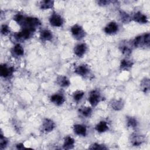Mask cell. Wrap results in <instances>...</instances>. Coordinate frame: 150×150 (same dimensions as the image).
Here are the masks:
<instances>
[{
	"label": "cell",
	"instance_id": "1",
	"mask_svg": "<svg viewBox=\"0 0 150 150\" xmlns=\"http://www.w3.org/2000/svg\"><path fill=\"white\" fill-rule=\"evenodd\" d=\"M149 43L150 36L149 33L145 34L143 36H137L134 40V45L135 47H141L142 46L149 47Z\"/></svg>",
	"mask_w": 150,
	"mask_h": 150
},
{
	"label": "cell",
	"instance_id": "2",
	"mask_svg": "<svg viewBox=\"0 0 150 150\" xmlns=\"http://www.w3.org/2000/svg\"><path fill=\"white\" fill-rule=\"evenodd\" d=\"M49 22L50 24L56 27H59L62 25L63 23V20L62 18L57 13H53L49 19Z\"/></svg>",
	"mask_w": 150,
	"mask_h": 150
},
{
	"label": "cell",
	"instance_id": "3",
	"mask_svg": "<svg viewBox=\"0 0 150 150\" xmlns=\"http://www.w3.org/2000/svg\"><path fill=\"white\" fill-rule=\"evenodd\" d=\"M71 32L73 35L75 37V38L77 39H80L83 38L84 36V32L82 28L77 25H74L71 28Z\"/></svg>",
	"mask_w": 150,
	"mask_h": 150
},
{
	"label": "cell",
	"instance_id": "4",
	"mask_svg": "<svg viewBox=\"0 0 150 150\" xmlns=\"http://www.w3.org/2000/svg\"><path fill=\"white\" fill-rule=\"evenodd\" d=\"M100 100V95L98 91L97 90L93 91L90 93L89 97H88V101L91 105L96 106Z\"/></svg>",
	"mask_w": 150,
	"mask_h": 150
},
{
	"label": "cell",
	"instance_id": "5",
	"mask_svg": "<svg viewBox=\"0 0 150 150\" xmlns=\"http://www.w3.org/2000/svg\"><path fill=\"white\" fill-rule=\"evenodd\" d=\"M32 32H33L32 30H31L29 29L25 28L22 31H21V32L18 33L17 34H16L15 37H16V39H19V40H21V39H22V40L27 39L30 37V34Z\"/></svg>",
	"mask_w": 150,
	"mask_h": 150
},
{
	"label": "cell",
	"instance_id": "6",
	"mask_svg": "<svg viewBox=\"0 0 150 150\" xmlns=\"http://www.w3.org/2000/svg\"><path fill=\"white\" fill-rule=\"evenodd\" d=\"M13 72L12 67H8L5 64H2L0 67L1 76L4 77H6L11 76Z\"/></svg>",
	"mask_w": 150,
	"mask_h": 150
},
{
	"label": "cell",
	"instance_id": "7",
	"mask_svg": "<svg viewBox=\"0 0 150 150\" xmlns=\"http://www.w3.org/2000/svg\"><path fill=\"white\" fill-rule=\"evenodd\" d=\"M118 29V26L115 22H111L109 23L104 28V31L106 33L112 34L115 33Z\"/></svg>",
	"mask_w": 150,
	"mask_h": 150
},
{
	"label": "cell",
	"instance_id": "8",
	"mask_svg": "<svg viewBox=\"0 0 150 150\" xmlns=\"http://www.w3.org/2000/svg\"><path fill=\"white\" fill-rule=\"evenodd\" d=\"M87 49V46L85 44L81 43L77 45L74 48V53L79 57H81L84 55Z\"/></svg>",
	"mask_w": 150,
	"mask_h": 150
},
{
	"label": "cell",
	"instance_id": "9",
	"mask_svg": "<svg viewBox=\"0 0 150 150\" xmlns=\"http://www.w3.org/2000/svg\"><path fill=\"white\" fill-rule=\"evenodd\" d=\"M43 129L45 132H50L54 128V123L49 119H45L43 123Z\"/></svg>",
	"mask_w": 150,
	"mask_h": 150
},
{
	"label": "cell",
	"instance_id": "10",
	"mask_svg": "<svg viewBox=\"0 0 150 150\" xmlns=\"http://www.w3.org/2000/svg\"><path fill=\"white\" fill-rule=\"evenodd\" d=\"M133 19L135 22H137L140 23H146L148 22V19L146 15L142 14L139 12L136 13L134 15L133 17Z\"/></svg>",
	"mask_w": 150,
	"mask_h": 150
},
{
	"label": "cell",
	"instance_id": "11",
	"mask_svg": "<svg viewBox=\"0 0 150 150\" xmlns=\"http://www.w3.org/2000/svg\"><path fill=\"white\" fill-rule=\"evenodd\" d=\"M74 131L76 134L79 135L85 136L86 135L87 129L85 126L80 124H77L74 126Z\"/></svg>",
	"mask_w": 150,
	"mask_h": 150
},
{
	"label": "cell",
	"instance_id": "12",
	"mask_svg": "<svg viewBox=\"0 0 150 150\" xmlns=\"http://www.w3.org/2000/svg\"><path fill=\"white\" fill-rule=\"evenodd\" d=\"M50 100L52 103L55 104L56 105H60L62 104L64 101V97L60 94H54L51 96Z\"/></svg>",
	"mask_w": 150,
	"mask_h": 150
},
{
	"label": "cell",
	"instance_id": "13",
	"mask_svg": "<svg viewBox=\"0 0 150 150\" xmlns=\"http://www.w3.org/2000/svg\"><path fill=\"white\" fill-rule=\"evenodd\" d=\"M74 144V140L71 137L68 136L66 137L63 144V148L66 149H70L73 148Z\"/></svg>",
	"mask_w": 150,
	"mask_h": 150
},
{
	"label": "cell",
	"instance_id": "14",
	"mask_svg": "<svg viewBox=\"0 0 150 150\" xmlns=\"http://www.w3.org/2000/svg\"><path fill=\"white\" fill-rule=\"evenodd\" d=\"M40 37L43 40H50L52 39L53 35L50 30L47 29H45L40 32Z\"/></svg>",
	"mask_w": 150,
	"mask_h": 150
},
{
	"label": "cell",
	"instance_id": "15",
	"mask_svg": "<svg viewBox=\"0 0 150 150\" xmlns=\"http://www.w3.org/2000/svg\"><path fill=\"white\" fill-rule=\"evenodd\" d=\"M88 71H89L87 67L86 66L81 65L78 66L76 69L75 73L80 76H84L88 73Z\"/></svg>",
	"mask_w": 150,
	"mask_h": 150
},
{
	"label": "cell",
	"instance_id": "16",
	"mask_svg": "<svg viewBox=\"0 0 150 150\" xmlns=\"http://www.w3.org/2000/svg\"><path fill=\"white\" fill-rule=\"evenodd\" d=\"M108 129V125L105 121H100L96 127V129L99 132H103Z\"/></svg>",
	"mask_w": 150,
	"mask_h": 150
},
{
	"label": "cell",
	"instance_id": "17",
	"mask_svg": "<svg viewBox=\"0 0 150 150\" xmlns=\"http://www.w3.org/2000/svg\"><path fill=\"white\" fill-rule=\"evenodd\" d=\"M57 82L62 87H67L70 84V81L69 79L66 77L62 76L57 77Z\"/></svg>",
	"mask_w": 150,
	"mask_h": 150
},
{
	"label": "cell",
	"instance_id": "18",
	"mask_svg": "<svg viewBox=\"0 0 150 150\" xmlns=\"http://www.w3.org/2000/svg\"><path fill=\"white\" fill-rule=\"evenodd\" d=\"M54 2L52 1H43L40 2V8L43 9H47L51 8L53 6Z\"/></svg>",
	"mask_w": 150,
	"mask_h": 150
},
{
	"label": "cell",
	"instance_id": "19",
	"mask_svg": "<svg viewBox=\"0 0 150 150\" xmlns=\"http://www.w3.org/2000/svg\"><path fill=\"white\" fill-rule=\"evenodd\" d=\"M144 141V138L141 135H134L132 138V144L135 146L139 145Z\"/></svg>",
	"mask_w": 150,
	"mask_h": 150
},
{
	"label": "cell",
	"instance_id": "20",
	"mask_svg": "<svg viewBox=\"0 0 150 150\" xmlns=\"http://www.w3.org/2000/svg\"><path fill=\"white\" fill-rule=\"evenodd\" d=\"M111 106L115 110H120L123 107V103L121 100H115L111 103Z\"/></svg>",
	"mask_w": 150,
	"mask_h": 150
},
{
	"label": "cell",
	"instance_id": "21",
	"mask_svg": "<svg viewBox=\"0 0 150 150\" xmlns=\"http://www.w3.org/2000/svg\"><path fill=\"white\" fill-rule=\"evenodd\" d=\"M13 51L14 53L17 56L23 55V52H24L23 47L19 44H17L14 46V47L13 49Z\"/></svg>",
	"mask_w": 150,
	"mask_h": 150
},
{
	"label": "cell",
	"instance_id": "22",
	"mask_svg": "<svg viewBox=\"0 0 150 150\" xmlns=\"http://www.w3.org/2000/svg\"><path fill=\"white\" fill-rule=\"evenodd\" d=\"M133 64V63L129 60H122L121 62V68L122 69H126L131 67Z\"/></svg>",
	"mask_w": 150,
	"mask_h": 150
},
{
	"label": "cell",
	"instance_id": "23",
	"mask_svg": "<svg viewBox=\"0 0 150 150\" xmlns=\"http://www.w3.org/2000/svg\"><path fill=\"white\" fill-rule=\"evenodd\" d=\"M81 113L85 117H88L91 114V109L90 107H83L80 110Z\"/></svg>",
	"mask_w": 150,
	"mask_h": 150
},
{
	"label": "cell",
	"instance_id": "24",
	"mask_svg": "<svg viewBox=\"0 0 150 150\" xmlns=\"http://www.w3.org/2000/svg\"><path fill=\"white\" fill-rule=\"evenodd\" d=\"M120 16H121V21H122L124 23H128L131 21L130 16L128 15V13L125 12H121Z\"/></svg>",
	"mask_w": 150,
	"mask_h": 150
},
{
	"label": "cell",
	"instance_id": "25",
	"mask_svg": "<svg viewBox=\"0 0 150 150\" xmlns=\"http://www.w3.org/2000/svg\"><path fill=\"white\" fill-rule=\"evenodd\" d=\"M84 96V92L82 91H77L73 94V98L76 101L80 100Z\"/></svg>",
	"mask_w": 150,
	"mask_h": 150
},
{
	"label": "cell",
	"instance_id": "26",
	"mask_svg": "<svg viewBox=\"0 0 150 150\" xmlns=\"http://www.w3.org/2000/svg\"><path fill=\"white\" fill-rule=\"evenodd\" d=\"M127 125L130 127H135L137 125V121L135 118L132 117H129L128 118L127 120Z\"/></svg>",
	"mask_w": 150,
	"mask_h": 150
},
{
	"label": "cell",
	"instance_id": "27",
	"mask_svg": "<svg viewBox=\"0 0 150 150\" xmlns=\"http://www.w3.org/2000/svg\"><path fill=\"white\" fill-rule=\"evenodd\" d=\"M120 50H121V52L125 55H129L131 53V49L129 47H128V46H126L125 45H123V46H121Z\"/></svg>",
	"mask_w": 150,
	"mask_h": 150
},
{
	"label": "cell",
	"instance_id": "28",
	"mask_svg": "<svg viewBox=\"0 0 150 150\" xmlns=\"http://www.w3.org/2000/svg\"><path fill=\"white\" fill-rule=\"evenodd\" d=\"M7 142H8L7 139L4 137H3V135L1 134V139H0V146H1V149L4 148L6 146V145L7 144Z\"/></svg>",
	"mask_w": 150,
	"mask_h": 150
},
{
	"label": "cell",
	"instance_id": "29",
	"mask_svg": "<svg viewBox=\"0 0 150 150\" xmlns=\"http://www.w3.org/2000/svg\"><path fill=\"white\" fill-rule=\"evenodd\" d=\"M89 148L91 149H107V148L104 145H100L98 144H93Z\"/></svg>",
	"mask_w": 150,
	"mask_h": 150
},
{
	"label": "cell",
	"instance_id": "30",
	"mask_svg": "<svg viewBox=\"0 0 150 150\" xmlns=\"http://www.w3.org/2000/svg\"><path fill=\"white\" fill-rule=\"evenodd\" d=\"M9 29H8V27L6 26V25H2L1 26V33L3 34V35H6L9 32Z\"/></svg>",
	"mask_w": 150,
	"mask_h": 150
},
{
	"label": "cell",
	"instance_id": "31",
	"mask_svg": "<svg viewBox=\"0 0 150 150\" xmlns=\"http://www.w3.org/2000/svg\"><path fill=\"white\" fill-rule=\"evenodd\" d=\"M98 3L100 4V5H107L110 3V1H100L98 2Z\"/></svg>",
	"mask_w": 150,
	"mask_h": 150
},
{
	"label": "cell",
	"instance_id": "32",
	"mask_svg": "<svg viewBox=\"0 0 150 150\" xmlns=\"http://www.w3.org/2000/svg\"><path fill=\"white\" fill-rule=\"evenodd\" d=\"M17 148L18 149H23V148H24V146H23V145L22 144H18L17 145Z\"/></svg>",
	"mask_w": 150,
	"mask_h": 150
}]
</instances>
